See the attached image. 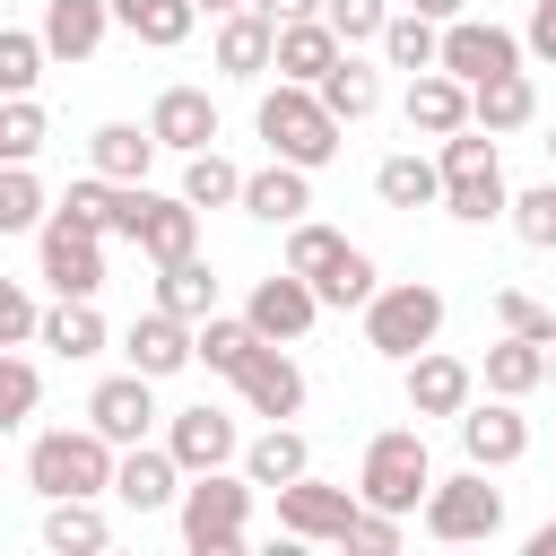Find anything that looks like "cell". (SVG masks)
Returning <instances> with one entry per match:
<instances>
[{
    "instance_id": "obj_1",
    "label": "cell",
    "mask_w": 556,
    "mask_h": 556,
    "mask_svg": "<svg viewBox=\"0 0 556 556\" xmlns=\"http://www.w3.org/2000/svg\"><path fill=\"white\" fill-rule=\"evenodd\" d=\"M113 469H122V443L96 434V426H52V434L26 443V486L43 504H61V495H113Z\"/></svg>"
},
{
    "instance_id": "obj_2",
    "label": "cell",
    "mask_w": 556,
    "mask_h": 556,
    "mask_svg": "<svg viewBox=\"0 0 556 556\" xmlns=\"http://www.w3.org/2000/svg\"><path fill=\"white\" fill-rule=\"evenodd\" d=\"M252 122H261L269 156H287V165H304V174H321V165L339 156V130H348V122L321 104V87H304V78H278Z\"/></svg>"
},
{
    "instance_id": "obj_3",
    "label": "cell",
    "mask_w": 556,
    "mask_h": 556,
    "mask_svg": "<svg viewBox=\"0 0 556 556\" xmlns=\"http://www.w3.org/2000/svg\"><path fill=\"white\" fill-rule=\"evenodd\" d=\"M443 208L460 226H486V217H513V191H504V156H495V130H452L443 139Z\"/></svg>"
},
{
    "instance_id": "obj_4",
    "label": "cell",
    "mask_w": 556,
    "mask_h": 556,
    "mask_svg": "<svg viewBox=\"0 0 556 556\" xmlns=\"http://www.w3.org/2000/svg\"><path fill=\"white\" fill-rule=\"evenodd\" d=\"M356 495L382 504V513H417L434 495V460H426V434L417 426H382L365 443V469H356Z\"/></svg>"
},
{
    "instance_id": "obj_5",
    "label": "cell",
    "mask_w": 556,
    "mask_h": 556,
    "mask_svg": "<svg viewBox=\"0 0 556 556\" xmlns=\"http://www.w3.org/2000/svg\"><path fill=\"white\" fill-rule=\"evenodd\" d=\"M434 330H443V287H426V278H400V287H382V295L365 304V348L391 356V365L426 356Z\"/></svg>"
},
{
    "instance_id": "obj_6",
    "label": "cell",
    "mask_w": 556,
    "mask_h": 556,
    "mask_svg": "<svg viewBox=\"0 0 556 556\" xmlns=\"http://www.w3.org/2000/svg\"><path fill=\"white\" fill-rule=\"evenodd\" d=\"M243 521H252V478L200 469V478L182 486V547H191V556H235V547H243Z\"/></svg>"
},
{
    "instance_id": "obj_7",
    "label": "cell",
    "mask_w": 556,
    "mask_h": 556,
    "mask_svg": "<svg viewBox=\"0 0 556 556\" xmlns=\"http://www.w3.org/2000/svg\"><path fill=\"white\" fill-rule=\"evenodd\" d=\"M495 530H504V495L486 486L478 460H469L460 478H434V495H426V539L469 547V539H495Z\"/></svg>"
},
{
    "instance_id": "obj_8",
    "label": "cell",
    "mask_w": 556,
    "mask_h": 556,
    "mask_svg": "<svg viewBox=\"0 0 556 556\" xmlns=\"http://www.w3.org/2000/svg\"><path fill=\"white\" fill-rule=\"evenodd\" d=\"M35 261H43V287H52V295H96V287H104V235H87L70 208L43 217V252H35Z\"/></svg>"
},
{
    "instance_id": "obj_9",
    "label": "cell",
    "mask_w": 556,
    "mask_h": 556,
    "mask_svg": "<svg viewBox=\"0 0 556 556\" xmlns=\"http://www.w3.org/2000/svg\"><path fill=\"white\" fill-rule=\"evenodd\" d=\"M243 313H252V330H261V339L295 348V339H304V330H313L330 304H321V287H313L304 269H269V278L252 287V304H243Z\"/></svg>"
},
{
    "instance_id": "obj_10",
    "label": "cell",
    "mask_w": 556,
    "mask_h": 556,
    "mask_svg": "<svg viewBox=\"0 0 556 556\" xmlns=\"http://www.w3.org/2000/svg\"><path fill=\"white\" fill-rule=\"evenodd\" d=\"M521 52H530V43H521V35H504L495 17H452V26H443V61H434V70H452V78H469V87H478V78L521 70Z\"/></svg>"
},
{
    "instance_id": "obj_11",
    "label": "cell",
    "mask_w": 556,
    "mask_h": 556,
    "mask_svg": "<svg viewBox=\"0 0 556 556\" xmlns=\"http://www.w3.org/2000/svg\"><path fill=\"white\" fill-rule=\"evenodd\" d=\"M452 426H460V452H469L478 469H513V460L530 452V417H521L504 391H495V400H469Z\"/></svg>"
},
{
    "instance_id": "obj_12",
    "label": "cell",
    "mask_w": 556,
    "mask_h": 556,
    "mask_svg": "<svg viewBox=\"0 0 556 556\" xmlns=\"http://www.w3.org/2000/svg\"><path fill=\"white\" fill-rule=\"evenodd\" d=\"M356 486H321V478H295V486H278V530L287 539H339L348 547V521H356Z\"/></svg>"
},
{
    "instance_id": "obj_13",
    "label": "cell",
    "mask_w": 556,
    "mask_h": 556,
    "mask_svg": "<svg viewBox=\"0 0 556 556\" xmlns=\"http://www.w3.org/2000/svg\"><path fill=\"white\" fill-rule=\"evenodd\" d=\"M87 426L96 434H113V443H148V426H156V374H113V382H96L87 391Z\"/></svg>"
},
{
    "instance_id": "obj_14",
    "label": "cell",
    "mask_w": 556,
    "mask_h": 556,
    "mask_svg": "<svg viewBox=\"0 0 556 556\" xmlns=\"http://www.w3.org/2000/svg\"><path fill=\"white\" fill-rule=\"evenodd\" d=\"M400 113H408V139H452V130L478 122V113H469V78H452V70H417Z\"/></svg>"
},
{
    "instance_id": "obj_15",
    "label": "cell",
    "mask_w": 556,
    "mask_h": 556,
    "mask_svg": "<svg viewBox=\"0 0 556 556\" xmlns=\"http://www.w3.org/2000/svg\"><path fill=\"white\" fill-rule=\"evenodd\" d=\"M122 348H130V365H139V374H156V382H165V374L200 365V321H182V313H165V304H156V313H139V321H130V339H122Z\"/></svg>"
},
{
    "instance_id": "obj_16",
    "label": "cell",
    "mask_w": 556,
    "mask_h": 556,
    "mask_svg": "<svg viewBox=\"0 0 556 556\" xmlns=\"http://www.w3.org/2000/svg\"><path fill=\"white\" fill-rule=\"evenodd\" d=\"M235 391H243V408H252V417L287 426V417L304 408V365H295V356H287V348L269 339V348H261V356H252V365L235 374Z\"/></svg>"
},
{
    "instance_id": "obj_17",
    "label": "cell",
    "mask_w": 556,
    "mask_h": 556,
    "mask_svg": "<svg viewBox=\"0 0 556 556\" xmlns=\"http://www.w3.org/2000/svg\"><path fill=\"white\" fill-rule=\"evenodd\" d=\"M469 400H478V374L460 356H443V348L408 356V417H460Z\"/></svg>"
},
{
    "instance_id": "obj_18",
    "label": "cell",
    "mask_w": 556,
    "mask_h": 556,
    "mask_svg": "<svg viewBox=\"0 0 556 556\" xmlns=\"http://www.w3.org/2000/svg\"><path fill=\"white\" fill-rule=\"evenodd\" d=\"M182 460L174 452H156V443H122V469H113V495L130 504V513H165L174 495H182Z\"/></svg>"
},
{
    "instance_id": "obj_19",
    "label": "cell",
    "mask_w": 556,
    "mask_h": 556,
    "mask_svg": "<svg viewBox=\"0 0 556 556\" xmlns=\"http://www.w3.org/2000/svg\"><path fill=\"white\" fill-rule=\"evenodd\" d=\"M165 452H174V460H182V469L200 478V469H226V460H235L243 443H235V417L200 400V408H182V417L165 426Z\"/></svg>"
},
{
    "instance_id": "obj_20",
    "label": "cell",
    "mask_w": 556,
    "mask_h": 556,
    "mask_svg": "<svg viewBox=\"0 0 556 556\" xmlns=\"http://www.w3.org/2000/svg\"><path fill=\"white\" fill-rule=\"evenodd\" d=\"M148 130H156L174 156H191V148H217V104H208V87H165V96L148 104Z\"/></svg>"
},
{
    "instance_id": "obj_21",
    "label": "cell",
    "mask_w": 556,
    "mask_h": 556,
    "mask_svg": "<svg viewBox=\"0 0 556 556\" xmlns=\"http://www.w3.org/2000/svg\"><path fill=\"white\" fill-rule=\"evenodd\" d=\"M339 52H348V35H339L330 17H295V26H278V78L321 87V78L339 70Z\"/></svg>"
},
{
    "instance_id": "obj_22",
    "label": "cell",
    "mask_w": 556,
    "mask_h": 556,
    "mask_svg": "<svg viewBox=\"0 0 556 556\" xmlns=\"http://www.w3.org/2000/svg\"><path fill=\"white\" fill-rule=\"evenodd\" d=\"M243 208H252L261 226H295V217L313 208V174L287 165V156H269L261 174H243Z\"/></svg>"
},
{
    "instance_id": "obj_23",
    "label": "cell",
    "mask_w": 556,
    "mask_h": 556,
    "mask_svg": "<svg viewBox=\"0 0 556 556\" xmlns=\"http://www.w3.org/2000/svg\"><path fill=\"white\" fill-rule=\"evenodd\" d=\"M130 243H139L156 269L191 261V252H200V200H182V191H174V200H148V217H139V235H130Z\"/></svg>"
},
{
    "instance_id": "obj_24",
    "label": "cell",
    "mask_w": 556,
    "mask_h": 556,
    "mask_svg": "<svg viewBox=\"0 0 556 556\" xmlns=\"http://www.w3.org/2000/svg\"><path fill=\"white\" fill-rule=\"evenodd\" d=\"M217 70H226V78H261V70H278V26H269L261 9L217 17Z\"/></svg>"
},
{
    "instance_id": "obj_25",
    "label": "cell",
    "mask_w": 556,
    "mask_h": 556,
    "mask_svg": "<svg viewBox=\"0 0 556 556\" xmlns=\"http://www.w3.org/2000/svg\"><path fill=\"white\" fill-rule=\"evenodd\" d=\"M469 113H478V130H530L539 122V87H530V70H504V78H478L469 87Z\"/></svg>"
},
{
    "instance_id": "obj_26",
    "label": "cell",
    "mask_w": 556,
    "mask_h": 556,
    "mask_svg": "<svg viewBox=\"0 0 556 556\" xmlns=\"http://www.w3.org/2000/svg\"><path fill=\"white\" fill-rule=\"evenodd\" d=\"M104 26H113V0H43V43L61 61H96Z\"/></svg>"
},
{
    "instance_id": "obj_27",
    "label": "cell",
    "mask_w": 556,
    "mask_h": 556,
    "mask_svg": "<svg viewBox=\"0 0 556 556\" xmlns=\"http://www.w3.org/2000/svg\"><path fill=\"white\" fill-rule=\"evenodd\" d=\"M374 191H382V208H434V200H443V156L400 148V156L374 165Z\"/></svg>"
},
{
    "instance_id": "obj_28",
    "label": "cell",
    "mask_w": 556,
    "mask_h": 556,
    "mask_svg": "<svg viewBox=\"0 0 556 556\" xmlns=\"http://www.w3.org/2000/svg\"><path fill=\"white\" fill-rule=\"evenodd\" d=\"M43 547H52V556H104V547H113V521L96 513V495H61V504L43 513Z\"/></svg>"
},
{
    "instance_id": "obj_29",
    "label": "cell",
    "mask_w": 556,
    "mask_h": 556,
    "mask_svg": "<svg viewBox=\"0 0 556 556\" xmlns=\"http://www.w3.org/2000/svg\"><path fill=\"white\" fill-rule=\"evenodd\" d=\"M243 478L278 495V486H295V478H313V443H304L295 426H269V434H261V443L243 452Z\"/></svg>"
},
{
    "instance_id": "obj_30",
    "label": "cell",
    "mask_w": 556,
    "mask_h": 556,
    "mask_svg": "<svg viewBox=\"0 0 556 556\" xmlns=\"http://www.w3.org/2000/svg\"><path fill=\"white\" fill-rule=\"evenodd\" d=\"M165 139L156 130H139V122H104L96 139H87V156H96V174H113V182H148V156H156Z\"/></svg>"
},
{
    "instance_id": "obj_31",
    "label": "cell",
    "mask_w": 556,
    "mask_h": 556,
    "mask_svg": "<svg viewBox=\"0 0 556 556\" xmlns=\"http://www.w3.org/2000/svg\"><path fill=\"white\" fill-rule=\"evenodd\" d=\"M261 348H269V339L252 330V313H208V321H200V365H208V374H226V382H235Z\"/></svg>"
},
{
    "instance_id": "obj_32",
    "label": "cell",
    "mask_w": 556,
    "mask_h": 556,
    "mask_svg": "<svg viewBox=\"0 0 556 556\" xmlns=\"http://www.w3.org/2000/svg\"><path fill=\"white\" fill-rule=\"evenodd\" d=\"M539 382H547V339H513V330H504V339L486 348V391H504V400H530Z\"/></svg>"
},
{
    "instance_id": "obj_33",
    "label": "cell",
    "mask_w": 556,
    "mask_h": 556,
    "mask_svg": "<svg viewBox=\"0 0 556 556\" xmlns=\"http://www.w3.org/2000/svg\"><path fill=\"white\" fill-rule=\"evenodd\" d=\"M113 17H122L148 52H174V43L200 26V0H113Z\"/></svg>"
},
{
    "instance_id": "obj_34",
    "label": "cell",
    "mask_w": 556,
    "mask_h": 556,
    "mask_svg": "<svg viewBox=\"0 0 556 556\" xmlns=\"http://www.w3.org/2000/svg\"><path fill=\"white\" fill-rule=\"evenodd\" d=\"M43 348L70 356V365L96 356V348H104V313H96V295H61V304L43 313Z\"/></svg>"
},
{
    "instance_id": "obj_35",
    "label": "cell",
    "mask_w": 556,
    "mask_h": 556,
    "mask_svg": "<svg viewBox=\"0 0 556 556\" xmlns=\"http://www.w3.org/2000/svg\"><path fill=\"white\" fill-rule=\"evenodd\" d=\"M382 61H391V70H408V78H417V70H434V61H443V26H434V17H417V9H391V26H382Z\"/></svg>"
},
{
    "instance_id": "obj_36",
    "label": "cell",
    "mask_w": 556,
    "mask_h": 556,
    "mask_svg": "<svg viewBox=\"0 0 556 556\" xmlns=\"http://www.w3.org/2000/svg\"><path fill=\"white\" fill-rule=\"evenodd\" d=\"M156 304H165V313H182V321H208V313H217V278H208V261L191 252V261L156 269Z\"/></svg>"
},
{
    "instance_id": "obj_37",
    "label": "cell",
    "mask_w": 556,
    "mask_h": 556,
    "mask_svg": "<svg viewBox=\"0 0 556 556\" xmlns=\"http://www.w3.org/2000/svg\"><path fill=\"white\" fill-rule=\"evenodd\" d=\"M182 200H200V208H243V174H235L217 148H191V156H182Z\"/></svg>"
},
{
    "instance_id": "obj_38",
    "label": "cell",
    "mask_w": 556,
    "mask_h": 556,
    "mask_svg": "<svg viewBox=\"0 0 556 556\" xmlns=\"http://www.w3.org/2000/svg\"><path fill=\"white\" fill-rule=\"evenodd\" d=\"M321 104H330L339 122H365V113L382 104V78H374V70H365L356 52H339V70L321 78Z\"/></svg>"
},
{
    "instance_id": "obj_39",
    "label": "cell",
    "mask_w": 556,
    "mask_h": 556,
    "mask_svg": "<svg viewBox=\"0 0 556 556\" xmlns=\"http://www.w3.org/2000/svg\"><path fill=\"white\" fill-rule=\"evenodd\" d=\"M43 26H9L0 35V96H35V78H43Z\"/></svg>"
},
{
    "instance_id": "obj_40",
    "label": "cell",
    "mask_w": 556,
    "mask_h": 556,
    "mask_svg": "<svg viewBox=\"0 0 556 556\" xmlns=\"http://www.w3.org/2000/svg\"><path fill=\"white\" fill-rule=\"evenodd\" d=\"M313 287H321V304H339V313H348V304H356V313H365V304H374V295H382V278H374V261H365V252H356V243H348V252H339V261H330V269H321V278H313Z\"/></svg>"
},
{
    "instance_id": "obj_41",
    "label": "cell",
    "mask_w": 556,
    "mask_h": 556,
    "mask_svg": "<svg viewBox=\"0 0 556 556\" xmlns=\"http://www.w3.org/2000/svg\"><path fill=\"white\" fill-rule=\"evenodd\" d=\"M35 148H43V104L35 96H9L0 104V156L9 165H35Z\"/></svg>"
},
{
    "instance_id": "obj_42",
    "label": "cell",
    "mask_w": 556,
    "mask_h": 556,
    "mask_svg": "<svg viewBox=\"0 0 556 556\" xmlns=\"http://www.w3.org/2000/svg\"><path fill=\"white\" fill-rule=\"evenodd\" d=\"M339 252H348V235H339V226H313V217H295V226H287V269L321 278V269H330Z\"/></svg>"
},
{
    "instance_id": "obj_43",
    "label": "cell",
    "mask_w": 556,
    "mask_h": 556,
    "mask_svg": "<svg viewBox=\"0 0 556 556\" xmlns=\"http://www.w3.org/2000/svg\"><path fill=\"white\" fill-rule=\"evenodd\" d=\"M26 226H43V182L26 165H9L0 174V235H26Z\"/></svg>"
},
{
    "instance_id": "obj_44",
    "label": "cell",
    "mask_w": 556,
    "mask_h": 556,
    "mask_svg": "<svg viewBox=\"0 0 556 556\" xmlns=\"http://www.w3.org/2000/svg\"><path fill=\"white\" fill-rule=\"evenodd\" d=\"M513 235H521L530 252H556V182H539V191H513Z\"/></svg>"
},
{
    "instance_id": "obj_45",
    "label": "cell",
    "mask_w": 556,
    "mask_h": 556,
    "mask_svg": "<svg viewBox=\"0 0 556 556\" xmlns=\"http://www.w3.org/2000/svg\"><path fill=\"white\" fill-rule=\"evenodd\" d=\"M495 321H504L513 339H547V348H556V313H547L539 295H521V287H495Z\"/></svg>"
},
{
    "instance_id": "obj_46",
    "label": "cell",
    "mask_w": 556,
    "mask_h": 556,
    "mask_svg": "<svg viewBox=\"0 0 556 556\" xmlns=\"http://www.w3.org/2000/svg\"><path fill=\"white\" fill-rule=\"evenodd\" d=\"M35 400H43V374L9 348V365H0V426H26V417H35Z\"/></svg>"
},
{
    "instance_id": "obj_47",
    "label": "cell",
    "mask_w": 556,
    "mask_h": 556,
    "mask_svg": "<svg viewBox=\"0 0 556 556\" xmlns=\"http://www.w3.org/2000/svg\"><path fill=\"white\" fill-rule=\"evenodd\" d=\"M0 339H9V348L43 339V304H35V287H26V278H9V287H0Z\"/></svg>"
},
{
    "instance_id": "obj_48",
    "label": "cell",
    "mask_w": 556,
    "mask_h": 556,
    "mask_svg": "<svg viewBox=\"0 0 556 556\" xmlns=\"http://www.w3.org/2000/svg\"><path fill=\"white\" fill-rule=\"evenodd\" d=\"M321 17H330L348 43H382V26H391V0H330Z\"/></svg>"
},
{
    "instance_id": "obj_49",
    "label": "cell",
    "mask_w": 556,
    "mask_h": 556,
    "mask_svg": "<svg viewBox=\"0 0 556 556\" xmlns=\"http://www.w3.org/2000/svg\"><path fill=\"white\" fill-rule=\"evenodd\" d=\"M348 547H374V556H391V547H400V513H382V504H356V521H348Z\"/></svg>"
},
{
    "instance_id": "obj_50",
    "label": "cell",
    "mask_w": 556,
    "mask_h": 556,
    "mask_svg": "<svg viewBox=\"0 0 556 556\" xmlns=\"http://www.w3.org/2000/svg\"><path fill=\"white\" fill-rule=\"evenodd\" d=\"M521 43H530L539 61H556V0H530V26H521Z\"/></svg>"
},
{
    "instance_id": "obj_51",
    "label": "cell",
    "mask_w": 556,
    "mask_h": 556,
    "mask_svg": "<svg viewBox=\"0 0 556 556\" xmlns=\"http://www.w3.org/2000/svg\"><path fill=\"white\" fill-rule=\"evenodd\" d=\"M252 9H261V17H269V26H295V17H321V9H330V0H252Z\"/></svg>"
},
{
    "instance_id": "obj_52",
    "label": "cell",
    "mask_w": 556,
    "mask_h": 556,
    "mask_svg": "<svg viewBox=\"0 0 556 556\" xmlns=\"http://www.w3.org/2000/svg\"><path fill=\"white\" fill-rule=\"evenodd\" d=\"M417 17H434V26H452V17H469V0H408Z\"/></svg>"
},
{
    "instance_id": "obj_53",
    "label": "cell",
    "mask_w": 556,
    "mask_h": 556,
    "mask_svg": "<svg viewBox=\"0 0 556 556\" xmlns=\"http://www.w3.org/2000/svg\"><path fill=\"white\" fill-rule=\"evenodd\" d=\"M530 556H556V521H539V530H530Z\"/></svg>"
},
{
    "instance_id": "obj_54",
    "label": "cell",
    "mask_w": 556,
    "mask_h": 556,
    "mask_svg": "<svg viewBox=\"0 0 556 556\" xmlns=\"http://www.w3.org/2000/svg\"><path fill=\"white\" fill-rule=\"evenodd\" d=\"M235 9H252V0H200V17H235Z\"/></svg>"
},
{
    "instance_id": "obj_55",
    "label": "cell",
    "mask_w": 556,
    "mask_h": 556,
    "mask_svg": "<svg viewBox=\"0 0 556 556\" xmlns=\"http://www.w3.org/2000/svg\"><path fill=\"white\" fill-rule=\"evenodd\" d=\"M547 382H556V348H547Z\"/></svg>"
},
{
    "instance_id": "obj_56",
    "label": "cell",
    "mask_w": 556,
    "mask_h": 556,
    "mask_svg": "<svg viewBox=\"0 0 556 556\" xmlns=\"http://www.w3.org/2000/svg\"><path fill=\"white\" fill-rule=\"evenodd\" d=\"M547 156H556V130H547Z\"/></svg>"
}]
</instances>
